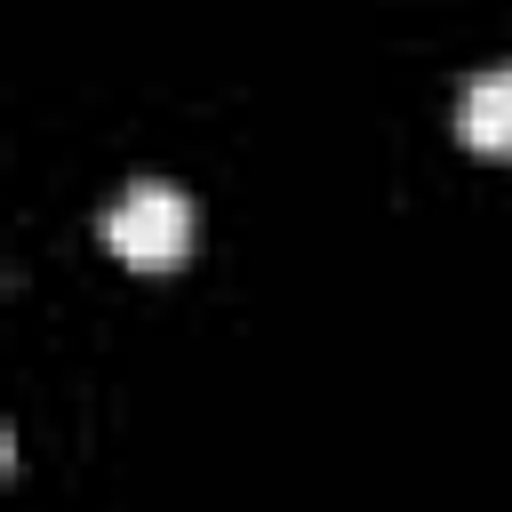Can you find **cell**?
Masks as SVG:
<instances>
[{"label": "cell", "mask_w": 512, "mask_h": 512, "mask_svg": "<svg viewBox=\"0 0 512 512\" xmlns=\"http://www.w3.org/2000/svg\"><path fill=\"white\" fill-rule=\"evenodd\" d=\"M104 248H112L128 272H168V264H184V248H192V200H184L176 184H160V176L128 184V192L104 208Z\"/></svg>", "instance_id": "1"}, {"label": "cell", "mask_w": 512, "mask_h": 512, "mask_svg": "<svg viewBox=\"0 0 512 512\" xmlns=\"http://www.w3.org/2000/svg\"><path fill=\"white\" fill-rule=\"evenodd\" d=\"M456 136L472 152H512V64H488L456 96Z\"/></svg>", "instance_id": "2"}]
</instances>
